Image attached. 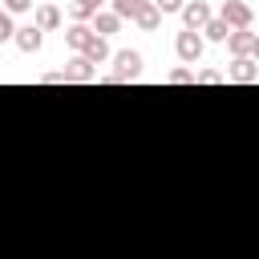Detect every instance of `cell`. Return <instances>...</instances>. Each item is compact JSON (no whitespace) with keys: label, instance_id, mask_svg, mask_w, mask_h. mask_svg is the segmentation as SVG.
<instances>
[{"label":"cell","instance_id":"obj_1","mask_svg":"<svg viewBox=\"0 0 259 259\" xmlns=\"http://www.w3.org/2000/svg\"><path fill=\"white\" fill-rule=\"evenodd\" d=\"M109 61H113V73H109L113 81H138V77H142V65H146L138 49H121V53H113Z\"/></svg>","mask_w":259,"mask_h":259},{"label":"cell","instance_id":"obj_2","mask_svg":"<svg viewBox=\"0 0 259 259\" xmlns=\"http://www.w3.org/2000/svg\"><path fill=\"white\" fill-rule=\"evenodd\" d=\"M219 20L235 32V28H251V4H243V0H223L219 4Z\"/></svg>","mask_w":259,"mask_h":259},{"label":"cell","instance_id":"obj_3","mask_svg":"<svg viewBox=\"0 0 259 259\" xmlns=\"http://www.w3.org/2000/svg\"><path fill=\"white\" fill-rule=\"evenodd\" d=\"M178 16H182V28H190V32H202V28H206V20H210L214 12H210V4H206V0H186Z\"/></svg>","mask_w":259,"mask_h":259},{"label":"cell","instance_id":"obj_4","mask_svg":"<svg viewBox=\"0 0 259 259\" xmlns=\"http://www.w3.org/2000/svg\"><path fill=\"white\" fill-rule=\"evenodd\" d=\"M174 53H178V61H182V65H194V61L202 57V32L182 28V32L174 36Z\"/></svg>","mask_w":259,"mask_h":259},{"label":"cell","instance_id":"obj_5","mask_svg":"<svg viewBox=\"0 0 259 259\" xmlns=\"http://www.w3.org/2000/svg\"><path fill=\"white\" fill-rule=\"evenodd\" d=\"M223 77L235 81V85H255V81H259V61H255V57H235Z\"/></svg>","mask_w":259,"mask_h":259},{"label":"cell","instance_id":"obj_6","mask_svg":"<svg viewBox=\"0 0 259 259\" xmlns=\"http://www.w3.org/2000/svg\"><path fill=\"white\" fill-rule=\"evenodd\" d=\"M61 73H65V81H69V85H85V81H97V65H89L81 53H73V57H69V65H65Z\"/></svg>","mask_w":259,"mask_h":259},{"label":"cell","instance_id":"obj_7","mask_svg":"<svg viewBox=\"0 0 259 259\" xmlns=\"http://www.w3.org/2000/svg\"><path fill=\"white\" fill-rule=\"evenodd\" d=\"M61 20H65V16H61V8H57V4H36V8H32V24H36L40 32L61 28Z\"/></svg>","mask_w":259,"mask_h":259},{"label":"cell","instance_id":"obj_8","mask_svg":"<svg viewBox=\"0 0 259 259\" xmlns=\"http://www.w3.org/2000/svg\"><path fill=\"white\" fill-rule=\"evenodd\" d=\"M12 45H16L20 53H36V49L45 45V32H40L36 24H24V28H16V36H12Z\"/></svg>","mask_w":259,"mask_h":259},{"label":"cell","instance_id":"obj_9","mask_svg":"<svg viewBox=\"0 0 259 259\" xmlns=\"http://www.w3.org/2000/svg\"><path fill=\"white\" fill-rule=\"evenodd\" d=\"M93 36H97V32H93L89 24H69V28H65V45H69L73 53H85Z\"/></svg>","mask_w":259,"mask_h":259},{"label":"cell","instance_id":"obj_10","mask_svg":"<svg viewBox=\"0 0 259 259\" xmlns=\"http://www.w3.org/2000/svg\"><path fill=\"white\" fill-rule=\"evenodd\" d=\"M227 49H231V57H251V49H255V32H251V28H235V32L227 36Z\"/></svg>","mask_w":259,"mask_h":259},{"label":"cell","instance_id":"obj_11","mask_svg":"<svg viewBox=\"0 0 259 259\" xmlns=\"http://www.w3.org/2000/svg\"><path fill=\"white\" fill-rule=\"evenodd\" d=\"M81 57H85L89 65H105L113 53H109V40H105V36H93V40H89V49H85Z\"/></svg>","mask_w":259,"mask_h":259},{"label":"cell","instance_id":"obj_12","mask_svg":"<svg viewBox=\"0 0 259 259\" xmlns=\"http://www.w3.org/2000/svg\"><path fill=\"white\" fill-rule=\"evenodd\" d=\"M146 4H150V0H109V12H113L117 20H134Z\"/></svg>","mask_w":259,"mask_h":259},{"label":"cell","instance_id":"obj_13","mask_svg":"<svg viewBox=\"0 0 259 259\" xmlns=\"http://www.w3.org/2000/svg\"><path fill=\"white\" fill-rule=\"evenodd\" d=\"M89 28H93V32H97V36H113V32H117V28H121V20H117V16H113V12H97V16H93V24H89Z\"/></svg>","mask_w":259,"mask_h":259},{"label":"cell","instance_id":"obj_14","mask_svg":"<svg viewBox=\"0 0 259 259\" xmlns=\"http://www.w3.org/2000/svg\"><path fill=\"white\" fill-rule=\"evenodd\" d=\"M134 24H138V28H142V32H154V28H158V24H162V12H158V8H154V4H146V8H142V12H138V16H134Z\"/></svg>","mask_w":259,"mask_h":259},{"label":"cell","instance_id":"obj_15","mask_svg":"<svg viewBox=\"0 0 259 259\" xmlns=\"http://www.w3.org/2000/svg\"><path fill=\"white\" fill-rule=\"evenodd\" d=\"M227 36H231V28L219 20V16H210L206 20V28H202V40H214V45H227Z\"/></svg>","mask_w":259,"mask_h":259},{"label":"cell","instance_id":"obj_16","mask_svg":"<svg viewBox=\"0 0 259 259\" xmlns=\"http://www.w3.org/2000/svg\"><path fill=\"white\" fill-rule=\"evenodd\" d=\"M166 85H194V69H186V65L170 69V73H166Z\"/></svg>","mask_w":259,"mask_h":259},{"label":"cell","instance_id":"obj_17","mask_svg":"<svg viewBox=\"0 0 259 259\" xmlns=\"http://www.w3.org/2000/svg\"><path fill=\"white\" fill-rule=\"evenodd\" d=\"M223 81H227V77H223L219 69H198V73H194V85H223Z\"/></svg>","mask_w":259,"mask_h":259},{"label":"cell","instance_id":"obj_18","mask_svg":"<svg viewBox=\"0 0 259 259\" xmlns=\"http://www.w3.org/2000/svg\"><path fill=\"white\" fill-rule=\"evenodd\" d=\"M36 8V0H4V12L8 16H20V12H32Z\"/></svg>","mask_w":259,"mask_h":259},{"label":"cell","instance_id":"obj_19","mask_svg":"<svg viewBox=\"0 0 259 259\" xmlns=\"http://www.w3.org/2000/svg\"><path fill=\"white\" fill-rule=\"evenodd\" d=\"M12 36H16V24H12V16L0 8V45H4V40H12Z\"/></svg>","mask_w":259,"mask_h":259},{"label":"cell","instance_id":"obj_20","mask_svg":"<svg viewBox=\"0 0 259 259\" xmlns=\"http://www.w3.org/2000/svg\"><path fill=\"white\" fill-rule=\"evenodd\" d=\"M150 4H154L162 16H170V12H182V4H186V0H150Z\"/></svg>","mask_w":259,"mask_h":259},{"label":"cell","instance_id":"obj_21","mask_svg":"<svg viewBox=\"0 0 259 259\" xmlns=\"http://www.w3.org/2000/svg\"><path fill=\"white\" fill-rule=\"evenodd\" d=\"M36 81H40V85H61V81H65V73H40Z\"/></svg>","mask_w":259,"mask_h":259},{"label":"cell","instance_id":"obj_22","mask_svg":"<svg viewBox=\"0 0 259 259\" xmlns=\"http://www.w3.org/2000/svg\"><path fill=\"white\" fill-rule=\"evenodd\" d=\"M251 57H255V61H259V32H255V49H251Z\"/></svg>","mask_w":259,"mask_h":259},{"label":"cell","instance_id":"obj_23","mask_svg":"<svg viewBox=\"0 0 259 259\" xmlns=\"http://www.w3.org/2000/svg\"><path fill=\"white\" fill-rule=\"evenodd\" d=\"M89 4H93V8H97V12H101V4H109V0H89Z\"/></svg>","mask_w":259,"mask_h":259}]
</instances>
